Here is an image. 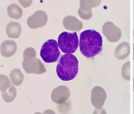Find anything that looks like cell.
<instances>
[{
    "instance_id": "6da1fadb",
    "label": "cell",
    "mask_w": 134,
    "mask_h": 114,
    "mask_svg": "<svg viewBox=\"0 0 134 114\" xmlns=\"http://www.w3.org/2000/svg\"><path fill=\"white\" fill-rule=\"evenodd\" d=\"M80 50L86 57H93L99 54L102 49L101 34L93 29L86 30L81 33Z\"/></svg>"
},
{
    "instance_id": "7a4b0ae2",
    "label": "cell",
    "mask_w": 134,
    "mask_h": 114,
    "mask_svg": "<svg viewBox=\"0 0 134 114\" xmlns=\"http://www.w3.org/2000/svg\"><path fill=\"white\" fill-rule=\"evenodd\" d=\"M78 71V60L74 55L71 54L63 55L57 67L58 76L63 81L73 80L77 76Z\"/></svg>"
},
{
    "instance_id": "3957f363",
    "label": "cell",
    "mask_w": 134,
    "mask_h": 114,
    "mask_svg": "<svg viewBox=\"0 0 134 114\" xmlns=\"http://www.w3.org/2000/svg\"><path fill=\"white\" fill-rule=\"evenodd\" d=\"M23 57L22 66L27 73L41 74L46 72V69L41 62L36 58V51L32 48L25 49Z\"/></svg>"
},
{
    "instance_id": "277c9868",
    "label": "cell",
    "mask_w": 134,
    "mask_h": 114,
    "mask_svg": "<svg viewBox=\"0 0 134 114\" xmlns=\"http://www.w3.org/2000/svg\"><path fill=\"white\" fill-rule=\"evenodd\" d=\"M58 41L59 48L66 54L74 53L79 46V38L76 32H64L59 34Z\"/></svg>"
},
{
    "instance_id": "5b68a950",
    "label": "cell",
    "mask_w": 134,
    "mask_h": 114,
    "mask_svg": "<svg viewBox=\"0 0 134 114\" xmlns=\"http://www.w3.org/2000/svg\"><path fill=\"white\" fill-rule=\"evenodd\" d=\"M60 53L57 42L50 39L43 45L40 51V56L46 63H53L57 61Z\"/></svg>"
},
{
    "instance_id": "8992f818",
    "label": "cell",
    "mask_w": 134,
    "mask_h": 114,
    "mask_svg": "<svg viewBox=\"0 0 134 114\" xmlns=\"http://www.w3.org/2000/svg\"><path fill=\"white\" fill-rule=\"evenodd\" d=\"M48 21V16L43 10L36 11L28 18L27 24L31 29L42 28L46 25Z\"/></svg>"
},
{
    "instance_id": "52a82bcc",
    "label": "cell",
    "mask_w": 134,
    "mask_h": 114,
    "mask_svg": "<svg viewBox=\"0 0 134 114\" xmlns=\"http://www.w3.org/2000/svg\"><path fill=\"white\" fill-rule=\"evenodd\" d=\"M107 98L105 90L101 87L96 86L91 92V101L94 107L98 109H101Z\"/></svg>"
},
{
    "instance_id": "ba28073f",
    "label": "cell",
    "mask_w": 134,
    "mask_h": 114,
    "mask_svg": "<svg viewBox=\"0 0 134 114\" xmlns=\"http://www.w3.org/2000/svg\"><path fill=\"white\" fill-rule=\"evenodd\" d=\"M70 92L65 86H60L56 88L52 91L51 98L52 101L57 104H62L69 98Z\"/></svg>"
},
{
    "instance_id": "9c48e42d",
    "label": "cell",
    "mask_w": 134,
    "mask_h": 114,
    "mask_svg": "<svg viewBox=\"0 0 134 114\" xmlns=\"http://www.w3.org/2000/svg\"><path fill=\"white\" fill-rule=\"evenodd\" d=\"M16 43L13 40H8L3 42L1 46V53L5 57H11L16 51Z\"/></svg>"
},
{
    "instance_id": "30bf717a",
    "label": "cell",
    "mask_w": 134,
    "mask_h": 114,
    "mask_svg": "<svg viewBox=\"0 0 134 114\" xmlns=\"http://www.w3.org/2000/svg\"><path fill=\"white\" fill-rule=\"evenodd\" d=\"M130 53L129 43L124 42L119 45L114 51V56L117 59L123 60L128 57Z\"/></svg>"
},
{
    "instance_id": "8fae6325",
    "label": "cell",
    "mask_w": 134,
    "mask_h": 114,
    "mask_svg": "<svg viewBox=\"0 0 134 114\" xmlns=\"http://www.w3.org/2000/svg\"><path fill=\"white\" fill-rule=\"evenodd\" d=\"M6 32L8 37L17 39L22 32V28L18 22L11 21L7 25Z\"/></svg>"
},
{
    "instance_id": "7c38bea8",
    "label": "cell",
    "mask_w": 134,
    "mask_h": 114,
    "mask_svg": "<svg viewBox=\"0 0 134 114\" xmlns=\"http://www.w3.org/2000/svg\"><path fill=\"white\" fill-rule=\"evenodd\" d=\"M23 10L16 4H12L7 7L8 15L13 19H20L23 14Z\"/></svg>"
},
{
    "instance_id": "4fadbf2b",
    "label": "cell",
    "mask_w": 134,
    "mask_h": 114,
    "mask_svg": "<svg viewBox=\"0 0 134 114\" xmlns=\"http://www.w3.org/2000/svg\"><path fill=\"white\" fill-rule=\"evenodd\" d=\"M11 82L16 86L22 84L24 80V76L19 69H16L12 71L10 75Z\"/></svg>"
},
{
    "instance_id": "5bb4252c",
    "label": "cell",
    "mask_w": 134,
    "mask_h": 114,
    "mask_svg": "<svg viewBox=\"0 0 134 114\" xmlns=\"http://www.w3.org/2000/svg\"><path fill=\"white\" fill-rule=\"evenodd\" d=\"M2 92L3 98L6 102H10L13 101L16 97V90L15 87L12 85Z\"/></svg>"
},
{
    "instance_id": "9a60e30c",
    "label": "cell",
    "mask_w": 134,
    "mask_h": 114,
    "mask_svg": "<svg viewBox=\"0 0 134 114\" xmlns=\"http://www.w3.org/2000/svg\"><path fill=\"white\" fill-rule=\"evenodd\" d=\"M130 65V62L127 61L123 65L121 70L122 76L123 78L127 81H129L131 80Z\"/></svg>"
},
{
    "instance_id": "2e32d148",
    "label": "cell",
    "mask_w": 134,
    "mask_h": 114,
    "mask_svg": "<svg viewBox=\"0 0 134 114\" xmlns=\"http://www.w3.org/2000/svg\"><path fill=\"white\" fill-rule=\"evenodd\" d=\"M10 81L7 76L4 75H1V90L2 91L5 90L10 86Z\"/></svg>"
},
{
    "instance_id": "e0dca14e",
    "label": "cell",
    "mask_w": 134,
    "mask_h": 114,
    "mask_svg": "<svg viewBox=\"0 0 134 114\" xmlns=\"http://www.w3.org/2000/svg\"><path fill=\"white\" fill-rule=\"evenodd\" d=\"M33 0H18V1L24 8L30 7L32 3Z\"/></svg>"
},
{
    "instance_id": "ac0fdd59",
    "label": "cell",
    "mask_w": 134,
    "mask_h": 114,
    "mask_svg": "<svg viewBox=\"0 0 134 114\" xmlns=\"http://www.w3.org/2000/svg\"><path fill=\"white\" fill-rule=\"evenodd\" d=\"M133 60H134V44H133Z\"/></svg>"
},
{
    "instance_id": "d6986e66",
    "label": "cell",
    "mask_w": 134,
    "mask_h": 114,
    "mask_svg": "<svg viewBox=\"0 0 134 114\" xmlns=\"http://www.w3.org/2000/svg\"><path fill=\"white\" fill-rule=\"evenodd\" d=\"M133 91H134V78H133Z\"/></svg>"
}]
</instances>
